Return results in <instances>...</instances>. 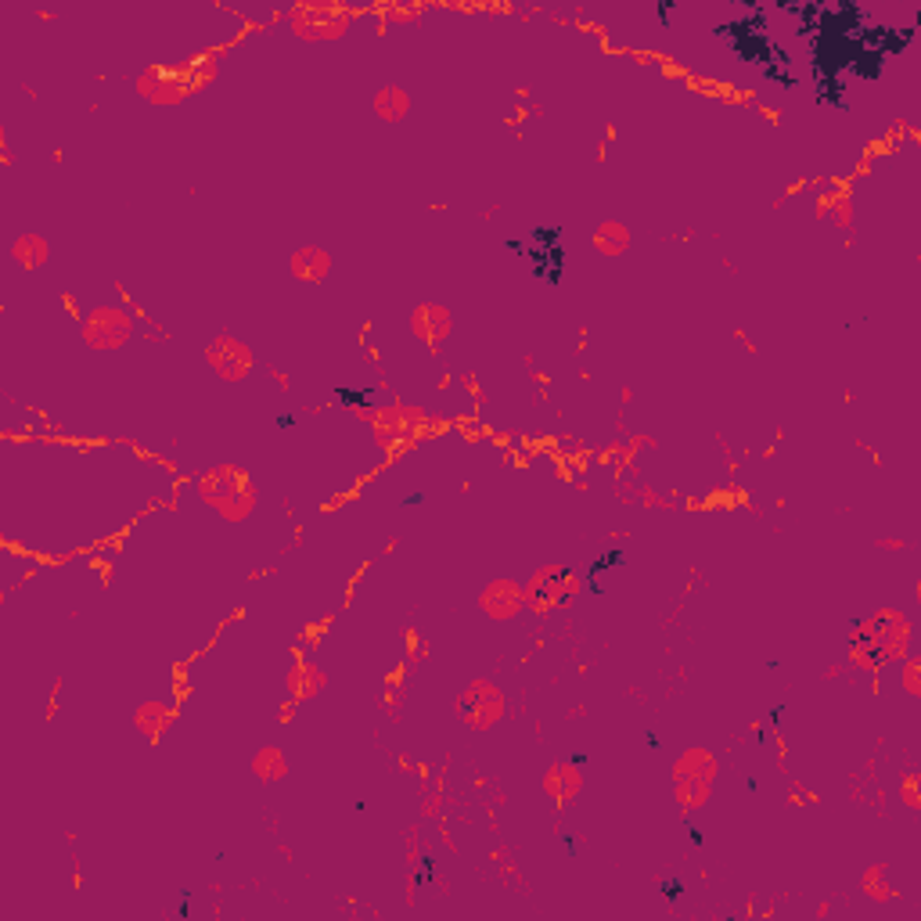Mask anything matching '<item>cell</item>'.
<instances>
[{
    "label": "cell",
    "mask_w": 921,
    "mask_h": 921,
    "mask_svg": "<svg viewBox=\"0 0 921 921\" xmlns=\"http://www.w3.org/2000/svg\"><path fill=\"white\" fill-rule=\"evenodd\" d=\"M206 364L213 367V375L220 382H242V378H249L256 360H252V349L238 335H227L224 331V335H216L206 346Z\"/></svg>",
    "instance_id": "cell-6"
},
{
    "label": "cell",
    "mask_w": 921,
    "mask_h": 921,
    "mask_svg": "<svg viewBox=\"0 0 921 921\" xmlns=\"http://www.w3.org/2000/svg\"><path fill=\"white\" fill-rule=\"evenodd\" d=\"M407 328H411V335L421 346L439 349L450 339V331H454V313L443 303H418L411 310V317H407Z\"/></svg>",
    "instance_id": "cell-10"
},
{
    "label": "cell",
    "mask_w": 921,
    "mask_h": 921,
    "mask_svg": "<svg viewBox=\"0 0 921 921\" xmlns=\"http://www.w3.org/2000/svg\"><path fill=\"white\" fill-rule=\"evenodd\" d=\"M80 335L90 349H101V353L123 349L126 342H130V335H134V313L126 310V306L101 303L90 313H83Z\"/></svg>",
    "instance_id": "cell-5"
},
{
    "label": "cell",
    "mask_w": 921,
    "mask_h": 921,
    "mask_svg": "<svg viewBox=\"0 0 921 921\" xmlns=\"http://www.w3.org/2000/svg\"><path fill=\"white\" fill-rule=\"evenodd\" d=\"M918 670H921V659H914V655H907L904 659V691L911 698L921 695V684H918Z\"/></svg>",
    "instance_id": "cell-25"
},
{
    "label": "cell",
    "mask_w": 921,
    "mask_h": 921,
    "mask_svg": "<svg viewBox=\"0 0 921 921\" xmlns=\"http://www.w3.org/2000/svg\"><path fill=\"white\" fill-rule=\"evenodd\" d=\"M670 774H688V778L713 781L716 774H720V763H716V756L709 749H684L677 756V763H673Z\"/></svg>",
    "instance_id": "cell-20"
},
{
    "label": "cell",
    "mask_w": 921,
    "mask_h": 921,
    "mask_svg": "<svg viewBox=\"0 0 921 921\" xmlns=\"http://www.w3.org/2000/svg\"><path fill=\"white\" fill-rule=\"evenodd\" d=\"M173 709L166 706V702H155V698H148V702H141V706L134 709V727L148 738V742H162V734L170 731L173 724Z\"/></svg>",
    "instance_id": "cell-14"
},
{
    "label": "cell",
    "mask_w": 921,
    "mask_h": 921,
    "mask_svg": "<svg viewBox=\"0 0 921 921\" xmlns=\"http://www.w3.org/2000/svg\"><path fill=\"white\" fill-rule=\"evenodd\" d=\"M619 558H623V555H619V551H612L609 558H598V562H594V569H591V576H601V573H605V569H612V565H616Z\"/></svg>",
    "instance_id": "cell-27"
},
{
    "label": "cell",
    "mask_w": 921,
    "mask_h": 921,
    "mask_svg": "<svg viewBox=\"0 0 921 921\" xmlns=\"http://www.w3.org/2000/svg\"><path fill=\"white\" fill-rule=\"evenodd\" d=\"M479 612L497 623H508V619L522 616L526 612V587L519 580H508V576H497L479 591Z\"/></svg>",
    "instance_id": "cell-9"
},
{
    "label": "cell",
    "mask_w": 921,
    "mask_h": 921,
    "mask_svg": "<svg viewBox=\"0 0 921 921\" xmlns=\"http://www.w3.org/2000/svg\"><path fill=\"white\" fill-rule=\"evenodd\" d=\"M375 116L382 119V123H400V119H407L411 116V94L403 87H396V83L382 87L375 94Z\"/></svg>",
    "instance_id": "cell-18"
},
{
    "label": "cell",
    "mask_w": 921,
    "mask_h": 921,
    "mask_svg": "<svg viewBox=\"0 0 921 921\" xmlns=\"http://www.w3.org/2000/svg\"><path fill=\"white\" fill-rule=\"evenodd\" d=\"M252 508H256V490H242L238 497H234L231 504H224L220 508V519H227V522H245L252 515Z\"/></svg>",
    "instance_id": "cell-23"
},
{
    "label": "cell",
    "mask_w": 921,
    "mask_h": 921,
    "mask_svg": "<svg viewBox=\"0 0 921 921\" xmlns=\"http://www.w3.org/2000/svg\"><path fill=\"white\" fill-rule=\"evenodd\" d=\"M249 475L242 472V468H234V465H216V468H209V472H202L195 479V493H198V501H206L209 508H224V504H231L234 497L242 490H249Z\"/></svg>",
    "instance_id": "cell-8"
},
{
    "label": "cell",
    "mask_w": 921,
    "mask_h": 921,
    "mask_svg": "<svg viewBox=\"0 0 921 921\" xmlns=\"http://www.w3.org/2000/svg\"><path fill=\"white\" fill-rule=\"evenodd\" d=\"M11 260L22 270H36L51 260V245H47L36 231H22L15 242H11Z\"/></svg>",
    "instance_id": "cell-17"
},
{
    "label": "cell",
    "mask_w": 921,
    "mask_h": 921,
    "mask_svg": "<svg viewBox=\"0 0 921 921\" xmlns=\"http://www.w3.org/2000/svg\"><path fill=\"white\" fill-rule=\"evenodd\" d=\"M540 788H544L547 799H555V803L562 806L583 792V774L576 763H551V767L544 770V778H540Z\"/></svg>",
    "instance_id": "cell-13"
},
{
    "label": "cell",
    "mask_w": 921,
    "mask_h": 921,
    "mask_svg": "<svg viewBox=\"0 0 921 921\" xmlns=\"http://www.w3.org/2000/svg\"><path fill=\"white\" fill-rule=\"evenodd\" d=\"M324 684H328V677H324L317 666L296 662V670L288 673V698H292V702H306V698H313L317 691H324Z\"/></svg>",
    "instance_id": "cell-19"
},
{
    "label": "cell",
    "mask_w": 921,
    "mask_h": 921,
    "mask_svg": "<svg viewBox=\"0 0 921 921\" xmlns=\"http://www.w3.org/2000/svg\"><path fill=\"white\" fill-rule=\"evenodd\" d=\"M278 425H281V429H292V425H296V418H292V414H281Z\"/></svg>",
    "instance_id": "cell-29"
},
{
    "label": "cell",
    "mask_w": 921,
    "mask_h": 921,
    "mask_svg": "<svg viewBox=\"0 0 921 921\" xmlns=\"http://www.w3.org/2000/svg\"><path fill=\"white\" fill-rule=\"evenodd\" d=\"M630 245H634V234H630V227H626L623 220H601V224L594 227V249H598L605 260L626 256Z\"/></svg>",
    "instance_id": "cell-15"
},
{
    "label": "cell",
    "mask_w": 921,
    "mask_h": 921,
    "mask_svg": "<svg viewBox=\"0 0 921 921\" xmlns=\"http://www.w3.org/2000/svg\"><path fill=\"white\" fill-rule=\"evenodd\" d=\"M673 796H677V806L684 814H695V810H702V806L709 803V796H713V781L673 774Z\"/></svg>",
    "instance_id": "cell-16"
},
{
    "label": "cell",
    "mask_w": 921,
    "mask_h": 921,
    "mask_svg": "<svg viewBox=\"0 0 921 921\" xmlns=\"http://www.w3.org/2000/svg\"><path fill=\"white\" fill-rule=\"evenodd\" d=\"M288 270H292V278L303 281V285H324L331 274V252L321 249V245H303V249L292 252Z\"/></svg>",
    "instance_id": "cell-12"
},
{
    "label": "cell",
    "mask_w": 921,
    "mask_h": 921,
    "mask_svg": "<svg viewBox=\"0 0 921 921\" xmlns=\"http://www.w3.org/2000/svg\"><path fill=\"white\" fill-rule=\"evenodd\" d=\"M191 90H195V83L184 72H166L159 65H152V69H144L137 76V94L155 101V105H177V101L188 98Z\"/></svg>",
    "instance_id": "cell-11"
},
{
    "label": "cell",
    "mask_w": 921,
    "mask_h": 921,
    "mask_svg": "<svg viewBox=\"0 0 921 921\" xmlns=\"http://www.w3.org/2000/svg\"><path fill=\"white\" fill-rule=\"evenodd\" d=\"M583 591V576L569 565H540L526 583V609L537 616L569 609Z\"/></svg>",
    "instance_id": "cell-2"
},
{
    "label": "cell",
    "mask_w": 921,
    "mask_h": 921,
    "mask_svg": "<svg viewBox=\"0 0 921 921\" xmlns=\"http://www.w3.org/2000/svg\"><path fill=\"white\" fill-rule=\"evenodd\" d=\"M252 774H256L263 785H274V781H281L288 774L285 752H281L278 745H263V749L252 756Z\"/></svg>",
    "instance_id": "cell-21"
},
{
    "label": "cell",
    "mask_w": 921,
    "mask_h": 921,
    "mask_svg": "<svg viewBox=\"0 0 921 921\" xmlns=\"http://www.w3.org/2000/svg\"><path fill=\"white\" fill-rule=\"evenodd\" d=\"M662 889H666V896H670V900H677V896H680V882H666Z\"/></svg>",
    "instance_id": "cell-28"
},
{
    "label": "cell",
    "mask_w": 921,
    "mask_h": 921,
    "mask_svg": "<svg viewBox=\"0 0 921 921\" xmlns=\"http://www.w3.org/2000/svg\"><path fill=\"white\" fill-rule=\"evenodd\" d=\"M860 886H864V893L875 896L878 904H886V900H893V896H896V889L886 882V871H882V868H871L868 875L860 878Z\"/></svg>",
    "instance_id": "cell-24"
},
{
    "label": "cell",
    "mask_w": 921,
    "mask_h": 921,
    "mask_svg": "<svg viewBox=\"0 0 921 921\" xmlns=\"http://www.w3.org/2000/svg\"><path fill=\"white\" fill-rule=\"evenodd\" d=\"M911 619L900 609H882L875 616L853 623L850 659L860 670H882L889 662H904L911 655Z\"/></svg>",
    "instance_id": "cell-1"
},
{
    "label": "cell",
    "mask_w": 921,
    "mask_h": 921,
    "mask_svg": "<svg viewBox=\"0 0 921 921\" xmlns=\"http://www.w3.org/2000/svg\"><path fill=\"white\" fill-rule=\"evenodd\" d=\"M904 803L911 806V810H921V799H918V778H914V774H907V781H904Z\"/></svg>",
    "instance_id": "cell-26"
},
{
    "label": "cell",
    "mask_w": 921,
    "mask_h": 921,
    "mask_svg": "<svg viewBox=\"0 0 921 921\" xmlns=\"http://www.w3.org/2000/svg\"><path fill=\"white\" fill-rule=\"evenodd\" d=\"M817 213L828 216V220H832V224H839L842 231H850V224H853L850 198H821V206H817Z\"/></svg>",
    "instance_id": "cell-22"
},
{
    "label": "cell",
    "mask_w": 921,
    "mask_h": 921,
    "mask_svg": "<svg viewBox=\"0 0 921 921\" xmlns=\"http://www.w3.org/2000/svg\"><path fill=\"white\" fill-rule=\"evenodd\" d=\"M353 22V11L342 4H296L288 11V26L299 40H313V44H328V40H342Z\"/></svg>",
    "instance_id": "cell-4"
},
{
    "label": "cell",
    "mask_w": 921,
    "mask_h": 921,
    "mask_svg": "<svg viewBox=\"0 0 921 921\" xmlns=\"http://www.w3.org/2000/svg\"><path fill=\"white\" fill-rule=\"evenodd\" d=\"M360 418L375 429V436L382 439V443H400V439L414 436V432H421V425H425V414L414 411V407H403V403H389V407H367V411H360Z\"/></svg>",
    "instance_id": "cell-7"
},
{
    "label": "cell",
    "mask_w": 921,
    "mask_h": 921,
    "mask_svg": "<svg viewBox=\"0 0 921 921\" xmlns=\"http://www.w3.org/2000/svg\"><path fill=\"white\" fill-rule=\"evenodd\" d=\"M454 709H457V720H461L468 731H490V727H497L504 720L508 702H504V691L497 688L493 680L475 677L461 688Z\"/></svg>",
    "instance_id": "cell-3"
}]
</instances>
